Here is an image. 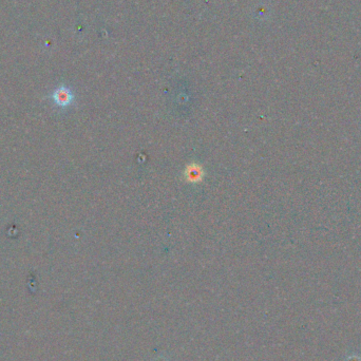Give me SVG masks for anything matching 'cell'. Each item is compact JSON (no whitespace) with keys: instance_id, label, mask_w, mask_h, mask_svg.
Returning <instances> with one entry per match:
<instances>
[{"instance_id":"cell-1","label":"cell","mask_w":361,"mask_h":361,"mask_svg":"<svg viewBox=\"0 0 361 361\" xmlns=\"http://www.w3.org/2000/svg\"><path fill=\"white\" fill-rule=\"evenodd\" d=\"M52 102L59 108H68L74 103L75 96L73 91L65 85L59 86L51 94Z\"/></svg>"},{"instance_id":"cell-2","label":"cell","mask_w":361,"mask_h":361,"mask_svg":"<svg viewBox=\"0 0 361 361\" xmlns=\"http://www.w3.org/2000/svg\"><path fill=\"white\" fill-rule=\"evenodd\" d=\"M205 176V171L203 167L198 163H190L187 165L184 170L185 180L190 184H199L203 181Z\"/></svg>"}]
</instances>
